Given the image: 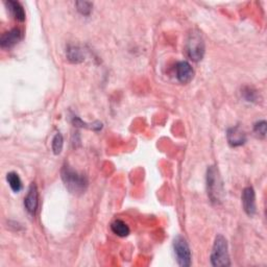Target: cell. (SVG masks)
<instances>
[{
	"instance_id": "obj_13",
	"label": "cell",
	"mask_w": 267,
	"mask_h": 267,
	"mask_svg": "<svg viewBox=\"0 0 267 267\" xmlns=\"http://www.w3.org/2000/svg\"><path fill=\"white\" fill-rule=\"evenodd\" d=\"M111 230L115 235H117L119 237H126L129 235V232H130L128 226L120 219H116L115 221L112 222Z\"/></svg>"
},
{
	"instance_id": "obj_16",
	"label": "cell",
	"mask_w": 267,
	"mask_h": 267,
	"mask_svg": "<svg viewBox=\"0 0 267 267\" xmlns=\"http://www.w3.org/2000/svg\"><path fill=\"white\" fill-rule=\"evenodd\" d=\"M75 6H76L77 11L85 16L90 15L92 12V8H93V4L89 3V2H77L75 4Z\"/></svg>"
},
{
	"instance_id": "obj_6",
	"label": "cell",
	"mask_w": 267,
	"mask_h": 267,
	"mask_svg": "<svg viewBox=\"0 0 267 267\" xmlns=\"http://www.w3.org/2000/svg\"><path fill=\"white\" fill-rule=\"evenodd\" d=\"M242 205L243 210L250 217H253L256 214V193L253 187L249 186L243 189L242 192Z\"/></svg>"
},
{
	"instance_id": "obj_14",
	"label": "cell",
	"mask_w": 267,
	"mask_h": 267,
	"mask_svg": "<svg viewBox=\"0 0 267 267\" xmlns=\"http://www.w3.org/2000/svg\"><path fill=\"white\" fill-rule=\"evenodd\" d=\"M7 181L11 187V189L18 193L22 190V182L21 179L19 177V175L16 172H9L7 174Z\"/></svg>"
},
{
	"instance_id": "obj_4",
	"label": "cell",
	"mask_w": 267,
	"mask_h": 267,
	"mask_svg": "<svg viewBox=\"0 0 267 267\" xmlns=\"http://www.w3.org/2000/svg\"><path fill=\"white\" fill-rule=\"evenodd\" d=\"M186 51L189 59L193 62H199L203 60L206 52V45L199 33L193 32L189 35L186 44Z\"/></svg>"
},
{
	"instance_id": "obj_3",
	"label": "cell",
	"mask_w": 267,
	"mask_h": 267,
	"mask_svg": "<svg viewBox=\"0 0 267 267\" xmlns=\"http://www.w3.org/2000/svg\"><path fill=\"white\" fill-rule=\"evenodd\" d=\"M211 264L215 267H227L231 265L228 241L221 234L215 237L211 253Z\"/></svg>"
},
{
	"instance_id": "obj_2",
	"label": "cell",
	"mask_w": 267,
	"mask_h": 267,
	"mask_svg": "<svg viewBox=\"0 0 267 267\" xmlns=\"http://www.w3.org/2000/svg\"><path fill=\"white\" fill-rule=\"evenodd\" d=\"M207 190L212 203L220 204L222 202L225 195L224 182L215 166H210L207 170Z\"/></svg>"
},
{
	"instance_id": "obj_17",
	"label": "cell",
	"mask_w": 267,
	"mask_h": 267,
	"mask_svg": "<svg viewBox=\"0 0 267 267\" xmlns=\"http://www.w3.org/2000/svg\"><path fill=\"white\" fill-rule=\"evenodd\" d=\"M266 121L265 120H261L259 122H257L254 126V130L257 134L258 136L264 138L266 135Z\"/></svg>"
},
{
	"instance_id": "obj_9",
	"label": "cell",
	"mask_w": 267,
	"mask_h": 267,
	"mask_svg": "<svg viewBox=\"0 0 267 267\" xmlns=\"http://www.w3.org/2000/svg\"><path fill=\"white\" fill-rule=\"evenodd\" d=\"M175 73H176L177 81L182 84L190 83L194 75V71H193L191 65L186 61H182L176 64Z\"/></svg>"
},
{
	"instance_id": "obj_10",
	"label": "cell",
	"mask_w": 267,
	"mask_h": 267,
	"mask_svg": "<svg viewBox=\"0 0 267 267\" xmlns=\"http://www.w3.org/2000/svg\"><path fill=\"white\" fill-rule=\"evenodd\" d=\"M227 139L231 146L238 147L243 145L247 142V135L244 130H242L239 126H234L228 129Z\"/></svg>"
},
{
	"instance_id": "obj_7",
	"label": "cell",
	"mask_w": 267,
	"mask_h": 267,
	"mask_svg": "<svg viewBox=\"0 0 267 267\" xmlns=\"http://www.w3.org/2000/svg\"><path fill=\"white\" fill-rule=\"evenodd\" d=\"M39 206V192H38V187L35 183H32L30 186V189L28 194H26L24 198V207L29 213L32 215H35L38 210Z\"/></svg>"
},
{
	"instance_id": "obj_12",
	"label": "cell",
	"mask_w": 267,
	"mask_h": 267,
	"mask_svg": "<svg viewBox=\"0 0 267 267\" xmlns=\"http://www.w3.org/2000/svg\"><path fill=\"white\" fill-rule=\"evenodd\" d=\"M66 56L67 59L73 63V64H78V63H82L85 60V55H84V51L82 50V48L79 46L76 45H69L67 47L66 50Z\"/></svg>"
},
{
	"instance_id": "obj_15",
	"label": "cell",
	"mask_w": 267,
	"mask_h": 267,
	"mask_svg": "<svg viewBox=\"0 0 267 267\" xmlns=\"http://www.w3.org/2000/svg\"><path fill=\"white\" fill-rule=\"evenodd\" d=\"M63 146H64V138L61 132H58V134H56V136L53 137L52 143H51L53 153L60 154L63 150Z\"/></svg>"
},
{
	"instance_id": "obj_11",
	"label": "cell",
	"mask_w": 267,
	"mask_h": 267,
	"mask_svg": "<svg viewBox=\"0 0 267 267\" xmlns=\"http://www.w3.org/2000/svg\"><path fill=\"white\" fill-rule=\"evenodd\" d=\"M5 5L8 11L11 13V15L14 17V19L20 22H23L25 20V12L20 3L14 2V0H9V2L5 3Z\"/></svg>"
},
{
	"instance_id": "obj_8",
	"label": "cell",
	"mask_w": 267,
	"mask_h": 267,
	"mask_svg": "<svg viewBox=\"0 0 267 267\" xmlns=\"http://www.w3.org/2000/svg\"><path fill=\"white\" fill-rule=\"evenodd\" d=\"M23 38V33L20 29H13L3 34L0 38V46L4 49H10L17 45Z\"/></svg>"
},
{
	"instance_id": "obj_1",
	"label": "cell",
	"mask_w": 267,
	"mask_h": 267,
	"mask_svg": "<svg viewBox=\"0 0 267 267\" xmlns=\"http://www.w3.org/2000/svg\"><path fill=\"white\" fill-rule=\"evenodd\" d=\"M62 180L66 186V188L75 195L85 193L88 188V179L86 175L78 173L69 165H64L62 170Z\"/></svg>"
},
{
	"instance_id": "obj_5",
	"label": "cell",
	"mask_w": 267,
	"mask_h": 267,
	"mask_svg": "<svg viewBox=\"0 0 267 267\" xmlns=\"http://www.w3.org/2000/svg\"><path fill=\"white\" fill-rule=\"evenodd\" d=\"M173 251L177 264L182 267H188L191 265V252L188 242L182 236H176L173 241Z\"/></svg>"
},
{
	"instance_id": "obj_18",
	"label": "cell",
	"mask_w": 267,
	"mask_h": 267,
	"mask_svg": "<svg viewBox=\"0 0 267 267\" xmlns=\"http://www.w3.org/2000/svg\"><path fill=\"white\" fill-rule=\"evenodd\" d=\"M242 95L247 101H255L257 99V93L251 87H246L242 90Z\"/></svg>"
}]
</instances>
